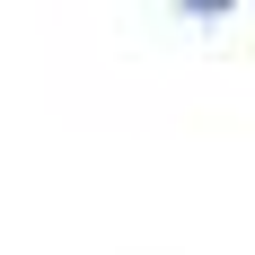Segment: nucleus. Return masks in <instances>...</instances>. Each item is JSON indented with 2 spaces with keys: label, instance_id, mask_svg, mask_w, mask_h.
<instances>
[{
  "label": "nucleus",
  "instance_id": "nucleus-1",
  "mask_svg": "<svg viewBox=\"0 0 255 255\" xmlns=\"http://www.w3.org/2000/svg\"><path fill=\"white\" fill-rule=\"evenodd\" d=\"M229 9H238V0H176V18H194V26H220Z\"/></svg>",
  "mask_w": 255,
  "mask_h": 255
}]
</instances>
